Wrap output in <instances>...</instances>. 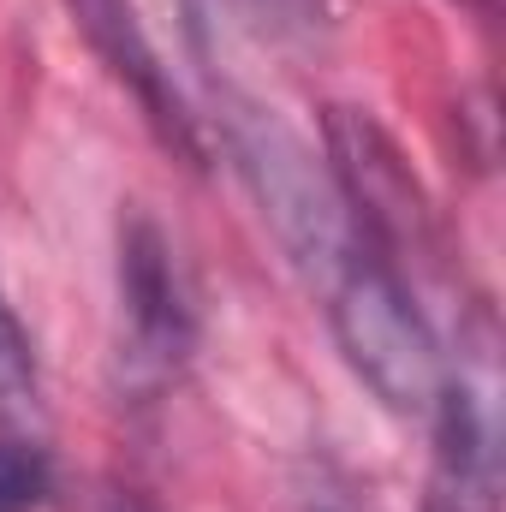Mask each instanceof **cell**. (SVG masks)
<instances>
[{
	"label": "cell",
	"mask_w": 506,
	"mask_h": 512,
	"mask_svg": "<svg viewBox=\"0 0 506 512\" xmlns=\"http://www.w3.org/2000/svg\"><path fill=\"white\" fill-rule=\"evenodd\" d=\"M108 512H149V507H143V501H131V495H114V501H108Z\"/></svg>",
	"instance_id": "obj_10"
},
{
	"label": "cell",
	"mask_w": 506,
	"mask_h": 512,
	"mask_svg": "<svg viewBox=\"0 0 506 512\" xmlns=\"http://www.w3.org/2000/svg\"><path fill=\"white\" fill-rule=\"evenodd\" d=\"M328 298V328L352 364V376L376 393L387 411L399 417H429L435 393L447 382L441 340L411 292V274L370 245H358L352 262L322 286Z\"/></svg>",
	"instance_id": "obj_2"
},
{
	"label": "cell",
	"mask_w": 506,
	"mask_h": 512,
	"mask_svg": "<svg viewBox=\"0 0 506 512\" xmlns=\"http://www.w3.org/2000/svg\"><path fill=\"white\" fill-rule=\"evenodd\" d=\"M66 12H72L78 36L90 42V54L108 66V78L126 84L131 96H137V108H143V120L155 126V137H161L179 161L203 167V131H197V114L185 108L173 72L161 66L155 42L143 36L137 6H131V0H66Z\"/></svg>",
	"instance_id": "obj_6"
},
{
	"label": "cell",
	"mask_w": 506,
	"mask_h": 512,
	"mask_svg": "<svg viewBox=\"0 0 506 512\" xmlns=\"http://www.w3.org/2000/svg\"><path fill=\"white\" fill-rule=\"evenodd\" d=\"M251 18H268L274 36L286 42H316L328 30V0H245Z\"/></svg>",
	"instance_id": "obj_9"
},
{
	"label": "cell",
	"mask_w": 506,
	"mask_h": 512,
	"mask_svg": "<svg viewBox=\"0 0 506 512\" xmlns=\"http://www.w3.org/2000/svg\"><path fill=\"white\" fill-rule=\"evenodd\" d=\"M120 316L137 376H173L197 346V286L167 227L143 209L120 221Z\"/></svg>",
	"instance_id": "obj_5"
},
{
	"label": "cell",
	"mask_w": 506,
	"mask_h": 512,
	"mask_svg": "<svg viewBox=\"0 0 506 512\" xmlns=\"http://www.w3.org/2000/svg\"><path fill=\"white\" fill-rule=\"evenodd\" d=\"M42 411V376H36V346L18 322V310L0 292V429H30Z\"/></svg>",
	"instance_id": "obj_7"
},
{
	"label": "cell",
	"mask_w": 506,
	"mask_h": 512,
	"mask_svg": "<svg viewBox=\"0 0 506 512\" xmlns=\"http://www.w3.org/2000/svg\"><path fill=\"white\" fill-rule=\"evenodd\" d=\"M245 18H251L245 0H185V36H191V54L203 60V84H209L221 149H227L233 173L245 179V191L256 197L268 233L292 256V268L322 292L352 262V251L364 239H358V227H352V215L340 203L328 155H316L310 137L262 90L245 84V72H239Z\"/></svg>",
	"instance_id": "obj_1"
},
{
	"label": "cell",
	"mask_w": 506,
	"mask_h": 512,
	"mask_svg": "<svg viewBox=\"0 0 506 512\" xmlns=\"http://www.w3.org/2000/svg\"><path fill=\"white\" fill-rule=\"evenodd\" d=\"M54 495L48 447L30 429H0V512H42Z\"/></svg>",
	"instance_id": "obj_8"
},
{
	"label": "cell",
	"mask_w": 506,
	"mask_h": 512,
	"mask_svg": "<svg viewBox=\"0 0 506 512\" xmlns=\"http://www.w3.org/2000/svg\"><path fill=\"white\" fill-rule=\"evenodd\" d=\"M322 131H328V173L340 185L358 239L387 256L399 274L411 256H435V209L399 143L364 108H328Z\"/></svg>",
	"instance_id": "obj_3"
},
{
	"label": "cell",
	"mask_w": 506,
	"mask_h": 512,
	"mask_svg": "<svg viewBox=\"0 0 506 512\" xmlns=\"http://www.w3.org/2000/svg\"><path fill=\"white\" fill-rule=\"evenodd\" d=\"M435 465L423 512H501V405L489 346L459 352L435 393Z\"/></svg>",
	"instance_id": "obj_4"
}]
</instances>
